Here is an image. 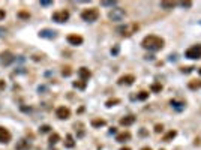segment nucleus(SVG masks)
I'll return each instance as SVG.
<instances>
[{"instance_id":"12","label":"nucleus","mask_w":201,"mask_h":150,"mask_svg":"<svg viewBox=\"0 0 201 150\" xmlns=\"http://www.w3.org/2000/svg\"><path fill=\"white\" fill-rule=\"evenodd\" d=\"M78 75H80V78H81L83 81L87 83V80L92 77V72L87 69V68H80V69H78Z\"/></svg>"},{"instance_id":"5","label":"nucleus","mask_w":201,"mask_h":150,"mask_svg":"<svg viewBox=\"0 0 201 150\" xmlns=\"http://www.w3.org/2000/svg\"><path fill=\"white\" fill-rule=\"evenodd\" d=\"M138 30V24L132 23V24H126V26H122L117 29V32H120L122 36H131L132 33H135Z\"/></svg>"},{"instance_id":"17","label":"nucleus","mask_w":201,"mask_h":150,"mask_svg":"<svg viewBox=\"0 0 201 150\" xmlns=\"http://www.w3.org/2000/svg\"><path fill=\"white\" fill-rule=\"evenodd\" d=\"M30 149V143L27 140H20L17 144V150H29Z\"/></svg>"},{"instance_id":"22","label":"nucleus","mask_w":201,"mask_h":150,"mask_svg":"<svg viewBox=\"0 0 201 150\" xmlns=\"http://www.w3.org/2000/svg\"><path fill=\"white\" fill-rule=\"evenodd\" d=\"M150 90H152L153 93H161L162 92V84L161 83H153L152 86H150Z\"/></svg>"},{"instance_id":"26","label":"nucleus","mask_w":201,"mask_h":150,"mask_svg":"<svg viewBox=\"0 0 201 150\" xmlns=\"http://www.w3.org/2000/svg\"><path fill=\"white\" fill-rule=\"evenodd\" d=\"M138 99H140V101H146V99L149 98V93L147 92H140L138 93V96H137Z\"/></svg>"},{"instance_id":"28","label":"nucleus","mask_w":201,"mask_h":150,"mask_svg":"<svg viewBox=\"0 0 201 150\" xmlns=\"http://www.w3.org/2000/svg\"><path fill=\"white\" fill-rule=\"evenodd\" d=\"M194 69H195L194 66H186V68H182V72H183V74H191Z\"/></svg>"},{"instance_id":"41","label":"nucleus","mask_w":201,"mask_h":150,"mask_svg":"<svg viewBox=\"0 0 201 150\" xmlns=\"http://www.w3.org/2000/svg\"><path fill=\"white\" fill-rule=\"evenodd\" d=\"M120 150H131V149H129V147H122Z\"/></svg>"},{"instance_id":"19","label":"nucleus","mask_w":201,"mask_h":150,"mask_svg":"<svg viewBox=\"0 0 201 150\" xmlns=\"http://www.w3.org/2000/svg\"><path fill=\"white\" fill-rule=\"evenodd\" d=\"M92 126L93 128H102V126H105V120L104 119H93L92 120Z\"/></svg>"},{"instance_id":"36","label":"nucleus","mask_w":201,"mask_h":150,"mask_svg":"<svg viewBox=\"0 0 201 150\" xmlns=\"http://www.w3.org/2000/svg\"><path fill=\"white\" fill-rule=\"evenodd\" d=\"M20 17H21V18H29L30 15L27 14V12H20Z\"/></svg>"},{"instance_id":"1","label":"nucleus","mask_w":201,"mask_h":150,"mask_svg":"<svg viewBox=\"0 0 201 150\" xmlns=\"http://www.w3.org/2000/svg\"><path fill=\"white\" fill-rule=\"evenodd\" d=\"M141 45H143V48L150 50V51H159V50L164 48V39L156 35H149L143 39Z\"/></svg>"},{"instance_id":"38","label":"nucleus","mask_w":201,"mask_h":150,"mask_svg":"<svg viewBox=\"0 0 201 150\" xmlns=\"http://www.w3.org/2000/svg\"><path fill=\"white\" fill-rule=\"evenodd\" d=\"M6 33V29H3V27H0V36H3Z\"/></svg>"},{"instance_id":"39","label":"nucleus","mask_w":201,"mask_h":150,"mask_svg":"<svg viewBox=\"0 0 201 150\" xmlns=\"http://www.w3.org/2000/svg\"><path fill=\"white\" fill-rule=\"evenodd\" d=\"M0 89H5V81L0 80Z\"/></svg>"},{"instance_id":"20","label":"nucleus","mask_w":201,"mask_h":150,"mask_svg":"<svg viewBox=\"0 0 201 150\" xmlns=\"http://www.w3.org/2000/svg\"><path fill=\"white\" fill-rule=\"evenodd\" d=\"M65 146H66L68 149H72V147L75 146V141H74V137H72L71 134H68V135H66V141H65Z\"/></svg>"},{"instance_id":"9","label":"nucleus","mask_w":201,"mask_h":150,"mask_svg":"<svg viewBox=\"0 0 201 150\" xmlns=\"http://www.w3.org/2000/svg\"><path fill=\"white\" fill-rule=\"evenodd\" d=\"M39 36L41 38H47V39H54L57 36V32L56 30H50V29H44L39 32Z\"/></svg>"},{"instance_id":"29","label":"nucleus","mask_w":201,"mask_h":150,"mask_svg":"<svg viewBox=\"0 0 201 150\" xmlns=\"http://www.w3.org/2000/svg\"><path fill=\"white\" fill-rule=\"evenodd\" d=\"M116 3L117 2H114V0H113V2H100V5H102V6H116Z\"/></svg>"},{"instance_id":"6","label":"nucleus","mask_w":201,"mask_h":150,"mask_svg":"<svg viewBox=\"0 0 201 150\" xmlns=\"http://www.w3.org/2000/svg\"><path fill=\"white\" fill-rule=\"evenodd\" d=\"M53 20L57 21V23H65V21L69 20V12L65 11V9L63 11H57V12L53 14Z\"/></svg>"},{"instance_id":"18","label":"nucleus","mask_w":201,"mask_h":150,"mask_svg":"<svg viewBox=\"0 0 201 150\" xmlns=\"http://www.w3.org/2000/svg\"><path fill=\"white\" fill-rule=\"evenodd\" d=\"M188 87H189L191 90H198V89H201V80H192V81H189Z\"/></svg>"},{"instance_id":"34","label":"nucleus","mask_w":201,"mask_h":150,"mask_svg":"<svg viewBox=\"0 0 201 150\" xmlns=\"http://www.w3.org/2000/svg\"><path fill=\"white\" fill-rule=\"evenodd\" d=\"M162 131H164V126H162V125H156V126H155V132H162Z\"/></svg>"},{"instance_id":"11","label":"nucleus","mask_w":201,"mask_h":150,"mask_svg":"<svg viewBox=\"0 0 201 150\" xmlns=\"http://www.w3.org/2000/svg\"><path fill=\"white\" fill-rule=\"evenodd\" d=\"M68 42L71 45H81L83 44V38L80 35H69L68 36Z\"/></svg>"},{"instance_id":"40","label":"nucleus","mask_w":201,"mask_h":150,"mask_svg":"<svg viewBox=\"0 0 201 150\" xmlns=\"http://www.w3.org/2000/svg\"><path fill=\"white\" fill-rule=\"evenodd\" d=\"M110 134H116V128H111V129H110Z\"/></svg>"},{"instance_id":"21","label":"nucleus","mask_w":201,"mask_h":150,"mask_svg":"<svg viewBox=\"0 0 201 150\" xmlns=\"http://www.w3.org/2000/svg\"><path fill=\"white\" fill-rule=\"evenodd\" d=\"M72 86L75 87V89L84 90V89H86V86H87V83H86V81H83V80H80V81H74V83H72Z\"/></svg>"},{"instance_id":"42","label":"nucleus","mask_w":201,"mask_h":150,"mask_svg":"<svg viewBox=\"0 0 201 150\" xmlns=\"http://www.w3.org/2000/svg\"><path fill=\"white\" fill-rule=\"evenodd\" d=\"M141 150H152V149H150V147H143Z\"/></svg>"},{"instance_id":"31","label":"nucleus","mask_w":201,"mask_h":150,"mask_svg":"<svg viewBox=\"0 0 201 150\" xmlns=\"http://www.w3.org/2000/svg\"><path fill=\"white\" fill-rule=\"evenodd\" d=\"M180 5L183 8H191L192 6V2H189V0H186V2H180Z\"/></svg>"},{"instance_id":"14","label":"nucleus","mask_w":201,"mask_h":150,"mask_svg":"<svg viewBox=\"0 0 201 150\" xmlns=\"http://www.w3.org/2000/svg\"><path fill=\"white\" fill-rule=\"evenodd\" d=\"M170 105L173 107V108H176V110H179V111H182L183 108H185V102L183 101H179V99H171L170 101Z\"/></svg>"},{"instance_id":"4","label":"nucleus","mask_w":201,"mask_h":150,"mask_svg":"<svg viewBox=\"0 0 201 150\" xmlns=\"http://www.w3.org/2000/svg\"><path fill=\"white\" fill-rule=\"evenodd\" d=\"M185 56H186L188 59H194V60L201 59V44H200V45H194V47H191V48H188L186 53H185Z\"/></svg>"},{"instance_id":"7","label":"nucleus","mask_w":201,"mask_h":150,"mask_svg":"<svg viewBox=\"0 0 201 150\" xmlns=\"http://www.w3.org/2000/svg\"><path fill=\"white\" fill-rule=\"evenodd\" d=\"M14 60H15L14 54H12V53H9V51H5V53H2V54H0V63H2L3 66H8V65H11Z\"/></svg>"},{"instance_id":"8","label":"nucleus","mask_w":201,"mask_h":150,"mask_svg":"<svg viewBox=\"0 0 201 150\" xmlns=\"http://www.w3.org/2000/svg\"><path fill=\"white\" fill-rule=\"evenodd\" d=\"M56 116H57L60 120H66V119H69V116H71V110H69L68 107H59V108L56 110Z\"/></svg>"},{"instance_id":"35","label":"nucleus","mask_w":201,"mask_h":150,"mask_svg":"<svg viewBox=\"0 0 201 150\" xmlns=\"http://www.w3.org/2000/svg\"><path fill=\"white\" fill-rule=\"evenodd\" d=\"M5 17H6V12H5L3 9H0V21H2Z\"/></svg>"},{"instance_id":"33","label":"nucleus","mask_w":201,"mask_h":150,"mask_svg":"<svg viewBox=\"0 0 201 150\" xmlns=\"http://www.w3.org/2000/svg\"><path fill=\"white\" fill-rule=\"evenodd\" d=\"M41 5L42 6H50V5H53L51 0H41Z\"/></svg>"},{"instance_id":"13","label":"nucleus","mask_w":201,"mask_h":150,"mask_svg":"<svg viewBox=\"0 0 201 150\" xmlns=\"http://www.w3.org/2000/svg\"><path fill=\"white\" fill-rule=\"evenodd\" d=\"M134 81H135V77H134V75H123V77H120V78H119V84H126V86H131Z\"/></svg>"},{"instance_id":"30","label":"nucleus","mask_w":201,"mask_h":150,"mask_svg":"<svg viewBox=\"0 0 201 150\" xmlns=\"http://www.w3.org/2000/svg\"><path fill=\"white\" fill-rule=\"evenodd\" d=\"M50 129H51V128H50L48 125H44V126H41V128H39V131H41V132H44V134H45V132H50Z\"/></svg>"},{"instance_id":"32","label":"nucleus","mask_w":201,"mask_h":150,"mask_svg":"<svg viewBox=\"0 0 201 150\" xmlns=\"http://www.w3.org/2000/svg\"><path fill=\"white\" fill-rule=\"evenodd\" d=\"M62 75H63V77H69V75H71V69H69V68H65L63 71H62Z\"/></svg>"},{"instance_id":"2","label":"nucleus","mask_w":201,"mask_h":150,"mask_svg":"<svg viewBox=\"0 0 201 150\" xmlns=\"http://www.w3.org/2000/svg\"><path fill=\"white\" fill-rule=\"evenodd\" d=\"M81 18L84 21H96L99 18V12L96 8H90V9H84L81 12Z\"/></svg>"},{"instance_id":"25","label":"nucleus","mask_w":201,"mask_h":150,"mask_svg":"<svg viewBox=\"0 0 201 150\" xmlns=\"http://www.w3.org/2000/svg\"><path fill=\"white\" fill-rule=\"evenodd\" d=\"M176 6L174 2H161V8H164V9H173Z\"/></svg>"},{"instance_id":"15","label":"nucleus","mask_w":201,"mask_h":150,"mask_svg":"<svg viewBox=\"0 0 201 150\" xmlns=\"http://www.w3.org/2000/svg\"><path fill=\"white\" fill-rule=\"evenodd\" d=\"M132 123H135V117L134 116H126V117L120 119V125H122V126H131Z\"/></svg>"},{"instance_id":"3","label":"nucleus","mask_w":201,"mask_h":150,"mask_svg":"<svg viewBox=\"0 0 201 150\" xmlns=\"http://www.w3.org/2000/svg\"><path fill=\"white\" fill-rule=\"evenodd\" d=\"M125 15H126V12H125V9H122V8H114L113 11H110L108 18H110L111 21H116V23H119V21H122V20L125 18Z\"/></svg>"},{"instance_id":"24","label":"nucleus","mask_w":201,"mask_h":150,"mask_svg":"<svg viewBox=\"0 0 201 150\" xmlns=\"http://www.w3.org/2000/svg\"><path fill=\"white\" fill-rule=\"evenodd\" d=\"M176 135H177V132H176V131H170V132L164 137V141H167V143H168V141H171Z\"/></svg>"},{"instance_id":"37","label":"nucleus","mask_w":201,"mask_h":150,"mask_svg":"<svg viewBox=\"0 0 201 150\" xmlns=\"http://www.w3.org/2000/svg\"><path fill=\"white\" fill-rule=\"evenodd\" d=\"M117 53H119V47H114L111 50V54H117Z\"/></svg>"},{"instance_id":"23","label":"nucleus","mask_w":201,"mask_h":150,"mask_svg":"<svg viewBox=\"0 0 201 150\" xmlns=\"http://www.w3.org/2000/svg\"><path fill=\"white\" fill-rule=\"evenodd\" d=\"M59 140H60V135L54 132V134L50 135V140L48 141H50V144H56V143H59Z\"/></svg>"},{"instance_id":"44","label":"nucleus","mask_w":201,"mask_h":150,"mask_svg":"<svg viewBox=\"0 0 201 150\" xmlns=\"http://www.w3.org/2000/svg\"><path fill=\"white\" fill-rule=\"evenodd\" d=\"M161 150H164V149H161Z\"/></svg>"},{"instance_id":"43","label":"nucleus","mask_w":201,"mask_h":150,"mask_svg":"<svg viewBox=\"0 0 201 150\" xmlns=\"http://www.w3.org/2000/svg\"><path fill=\"white\" fill-rule=\"evenodd\" d=\"M198 72H200V75H201V68H200V71H198Z\"/></svg>"},{"instance_id":"16","label":"nucleus","mask_w":201,"mask_h":150,"mask_svg":"<svg viewBox=\"0 0 201 150\" xmlns=\"http://www.w3.org/2000/svg\"><path fill=\"white\" fill-rule=\"evenodd\" d=\"M131 140V134L126 131V132H122V134H119L117 137H116V141H119V143H125V141H129Z\"/></svg>"},{"instance_id":"10","label":"nucleus","mask_w":201,"mask_h":150,"mask_svg":"<svg viewBox=\"0 0 201 150\" xmlns=\"http://www.w3.org/2000/svg\"><path fill=\"white\" fill-rule=\"evenodd\" d=\"M11 141V134L8 129L0 126V143H9Z\"/></svg>"},{"instance_id":"27","label":"nucleus","mask_w":201,"mask_h":150,"mask_svg":"<svg viewBox=\"0 0 201 150\" xmlns=\"http://www.w3.org/2000/svg\"><path fill=\"white\" fill-rule=\"evenodd\" d=\"M116 104H120V99H110V101H107V107H113V105H116Z\"/></svg>"}]
</instances>
